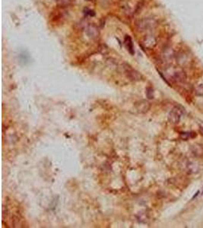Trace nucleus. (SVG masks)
<instances>
[{
    "mask_svg": "<svg viewBox=\"0 0 203 228\" xmlns=\"http://www.w3.org/2000/svg\"><path fill=\"white\" fill-rule=\"evenodd\" d=\"M157 25H158V21L152 17L142 18L141 19H139L136 22V28L140 32L152 29Z\"/></svg>",
    "mask_w": 203,
    "mask_h": 228,
    "instance_id": "1",
    "label": "nucleus"
},
{
    "mask_svg": "<svg viewBox=\"0 0 203 228\" xmlns=\"http://www.w3.org/2000/svg\"><path fill=\"white\" fill-rule=\"evenodd\" d=\"M184 113V109L181 106H175L169 113V120L173 124H177L180 121L182 114Z\"/></svg>",
    "mask_w": 203,
    "mask_h": 228,
    "instance_id": "2",
    "label": "nucleus"
},
{
    "mask_svg": "<svg viewBox=\"0 0 203 228\" xmlns=\"http://www.w3.org/2000/svg\"><path fill=\"white\" fill-rule=\"evenodd\" d=\"M144 46L148 49H152L155 46L157 43V40L152 35H147L144 39H143L142 41Z\"/></svg>",
    "mask_w": 203,
    "mask_h": 228,
    "instance_id": "3",
    "label": "nucleus"
},
{
    "mask_svg": "<svg viewBox=\"0 0 203 228\" xmlns=\"http://www.w3.org/2000/svg\"><path fill=\"white\" fill-rule=\"evenodd\" d=\"M86 34L90 38L95 39V38L97 37L99 32H98V29L95 25H89L86 28Z\"/></svg>",
    "mask_w": 203,
    "mask_h": 228,
    "instance_id": "4",
    "label": "nucleus"
},
{
    "mask_svg": "<svg viewBox=\"0 0 203 228\" xmlns=\"http://www.w3.org/2000/svg\"><path fill=\"white\" fill-rule=\"evenodd\" d=\"M174 78L175 81H178V82H184L186 79V76L183 71H177L174 73Z\"/></svg>",
    "mask_w": 203,
    "mask_h": 228,
    "instance_id": "5",
    "label": "nucleus"
},
{
    "mask_svg": "<svg viewBox=\"0 0 203 228\" xmlns=\"http://www.w3.org/2000/svg\"><path fill=\"white\" fill-rule=\"evenodd\" d=\"M126 45H127V47H128V49H129V51L130 52L131 54H134V50H133V42H132V40H131V38L129 37V36L126 37Z\"/></svg>",
    "mask_w": 203,
    "mask_h": 228,
    "instance_id": "6",
    "label": "nucleus"
},
{
    "mask_svg": "<svg viewBox=\"0 0 203 228\" xmlns=\"http://www.w3.org/2000/svg\"><path fill=\"white\" fill-rule=\"evenodd\" d=\"M195 94L199 97H203V84H199L195 89Z\"/></svg>",
    "mask_w": 203,
    "mask_h": 228,
    "instance_id": "7",
    "label": "nucleus"
},
{
    "mask_svg": "<svg viewBox=\"0 0 203 228\" xmlns=\"http://www.w3.org/2000/svg\"><path fill=\"white\" fill-rule=\"evenodd\" d=\"M192 135V132H182L180 134V138L182 140H188L189 138H193Z\"/></svg>",
    "mask_w": 203,
    "mask_h": 228,
    "instance_id": "8",
    "label": "nucleus"
},
{
    "mask_svg": "<svg viewBox=\"0 0 203 228\" xmlns=\"http://www.w3.org/2000/svg\"><path fill=\"white\" fill-rule=\"evenodd\" d=\"M97 2L102 8H107L108 7L110 0H97Z\"/></svg>",
    "mask_w": 203,
    "mask_h": 228,
    "instance_id": "9",
    "label": "nucleus"
},
{
    "mask_svg": "<svg viewBox=\"0 0 203 228\" xmlns=\"http://www.w3.org/2000/svg\"><path fill=\"white\" fill-rule=\"evenodd\" d=\"M88 1H90V0H88Z\"/></svg>",
    "mask_w": 203,
    "mask_h": 228,
    "instance_id": "10",
    "label": "nucleus"
}]
</instances>
